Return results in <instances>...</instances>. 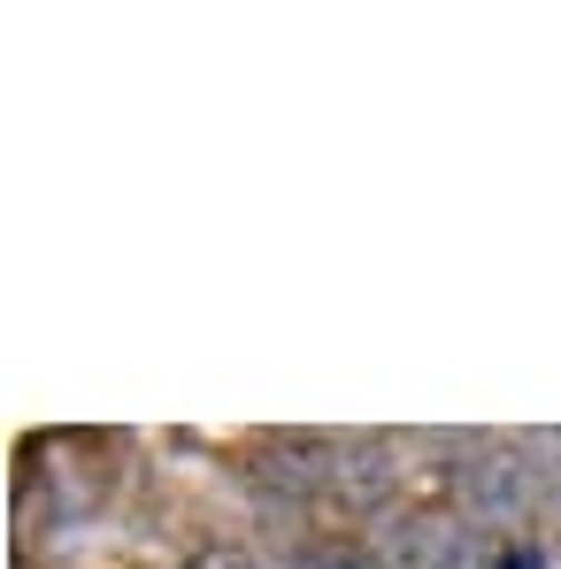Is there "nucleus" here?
Listing matches in <instances>:
<instances>
[{"instance_id":"7ed1b4c3","label":"nucleus","mask_w":561,"mask_h":569,"mask_svg":"<svg viewBox=\"0 0 561 569\" xmlns=\"http://www.w3.org/2000/svg\"><path fill=\"white\" fill-rule=\"evenodd\" d=\"M392 485H400V470H392V447H384V439L362 431V439H347V447H339V485H331L339 500L377 508V500H392Z\"/></svg>"},{"instance_id":"39448f33","label":"nucleus","mask_w":561,"mask_h":569,"mask_svg":"<svg viewBox=\"0 0 561 569\" xmlns=\"http://www.w3.org/2000/svg\"><path fill=\"white\" fill-rule=\"evenodd\" d=\"M300 569H377V562H370V547H339V539H331V547H308Z\"/></svg>"},{"instance_id":"f257e3e1","label":"nucleus","mask_w":561,"mask_h":569,"mask_svg":"<svg viewBox=\"0 0 561 569\" xmlns=\"http://www.w3.org/2000/svg\"><path fill=\"white\" fill-rule=\"evenodd\" d=\"M339 447L347 439H323V431H278V439H262V477L278 492H331L339 485Z\"/></svg>"},{"instance_id":"f03ea898","label":"nucleus","mask_w":561,"mask_h":569,"mask_svg":"<svg viewBox=\"0 0 561 569\" xmlns=\"http://www.w3.org/2000/svg\"><path fill=\"white\" fill-rule=\"evenodd\" d=\"M462 492H469V508H477L484 523H508V516H523V500L539 492V477L523 462V447H515V455H477L462 470Z\"/></svg>"},{"instance_id":"20e7f679","label":"nucleus","mask_w":561,"mask_h":569,"mask_svg":"<svg viewBox=\"0 0 561 569\" xmlns=\"http://www.w3.org/2000/svg\"><path fill=\"white\" fill-rule=\"evenodd\" d=\"M178 569H262V562H254L239 539H200V547H192Z\"/></svg>"}]
</instances>
